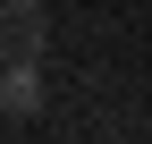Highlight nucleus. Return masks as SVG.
Listing matches in <instances>:
<instances>
[{
    "label": "nucleus",
    "instance_id": "f257e3e1",
    "mask_svg": "<svg viewBox=\"0 0 152 144\" xmlns=\"http://www.w3.org/2000/svg\"><path fill=\"white\" fill-rule=\"evenodd\" d=\"M51 43V9L42 0H0V68L9 60H42Z\"/></svg>",
    "mask_w": 152,
    "mask_h": 144
},
{
    "label": "nucleus",
    "instance_id": "f03ea898",
    "mask_svg": "<svg viewBox=\"0 0 152 144\" xmlns=\"http://www.w3.org/2000/svg\"><path fill=\"white\" fill-rule=\"evenodd\" d=\"M0 110L9 119H34L42 110V60H9L0 68Z\"/></svg>",
    "mask_w": 152,
    "mask_h": 144
}]
</instances>
